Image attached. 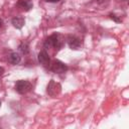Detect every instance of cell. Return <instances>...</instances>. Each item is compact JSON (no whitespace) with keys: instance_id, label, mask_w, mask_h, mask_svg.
Wrapping results in <instances>:
<instances>
[{"instance_id":"1","label":"cell","mask_w":129,"mask_h":129,"mask_svg":"<svg viewBox=\"0 0 129 129\" xmlns=\"http://www.w3.org/2000/svg\"><path fill=\"white\" fill-rule=\"evenodd\" d=\"M63 45V40L61 38V35L58 33H53L49 37L46 38L44 41V47L49 48V47H54L55 49H60Z\"/></svg>"},{"instance_id":"2","label":"cell","mask_w":129,"mask_h":129,"mask_svg":"<svg viewBox=\"0 0 129 129\" xmlns=\"http://www.w3.org/2000/svg\"><path fill=\"white\" fill-rule=\"evenodd\" d=\"M32 89V85L28 82V81H24V80H19L16 82L15 84V90L18 94H26L28 93L30 90Z\"/></svg>"},{"instance_id":"3","label":"cell","mask_w":129,"mask_h":129,"mask_svg":"<svg viewBox=\"0 0 129 129\" xmlns=\"http://www.w3.org/2000/svg\"><path fill=\"white\" fill-rule=\"evenodd\" d=\"M60 91H61V86L53 80H51L46 87V92L50 97H56L60 93Z\"/></svg>"},{"instance_id":"4","label":"cell","mask_w":129,"mask_h":129,"mask_svg":"<svg viewBox=\"0 0 129 129\" xmlns=\"http://www.w3.org/2000/svg\"><path fill=\"white\" fill-rule=\"evenodd\" d=\"M50 70L55 74H62L68 71V66L60 60H54L50 67Z\"/></svg>"},{"instance_id":"5","label":"cell","mask_w":129,"mask_h":129,"mask_svg":"<svg viewBox=\"0 0 129 129\" xmlns=\"http://www.w3.org/2000/svg\"><path fill=\"white\" fill-rule=\"evenodd\" d=\"M67 41H68V44H69L70 48H72V49H74V50L80 49L81 46H82V41H81V39L78 38V37H76V36H73V35L68 36Z\"/></svg>"},{"instance_id":"6","label":"cell","mask_w":129,"mask_h":129,"mask_svg":"<svg viewBox=\"0 0 129 129\" xmlns=\"http://www.w3.org/2000/svg\"><path fill=\"white\" fill-rule=\"evenodd\" d=\"M38 61L40 64H42L43 67H48L49 66V62H50V58L47 54V52L45 50H41L39 53H38Z\"/></svg>"},{"instance_id":"7","label":"cell","mask_w":129,"mask_h":129,"mask_svg":"<svg viewBox=\"0 0 129 129\" xmlns=\"http://www.w3.org/2000/svg\"><path fill=\"white\" fill-rule=\"evenodd\" d=\"M11 22H12V24H13V26H14L15 28L20 29V28H22V26L24 25L25 20H24V18L21 17V16H16V17H13V18H12Z\"/></svg>"},{"instance_id":"8","label":"cell","mask_w":129,"mask_h":129,"mask_svg":"<svg viewBox=\"0 0 129 129\" xmlns=\"http://www.w3.org/2000/svg\"><path fill=\"white\" fill-rule=\"evenodd\" d=\"M17 5L19 7H21L22 9H24L25 11H28V10H30L32 8L33 3H32L31 0H18Z\"/></svg>"},{"instance_id":"9","label":"cell","mask_w":129,"mask_h":129,"mask_svg":"<svg viewBox=\"0 0 129 129\" xmlns=\"http://www.w3.org/2000/svg\"><path fill=\"white\" fill-rule=\"evenodd\" d=\"M8 60L12 64H18L20 62V60H21V56L17 52H11L9 57H8Z\"/></svg>"},{"instance_id":"10","label":"cell","mask_w":129,"mask_h":129,"mask_svg":"<svg viewBox=\"0 0 129 129\" xmlns=\"http://www.w3.org/2000/svg\"><path fill=\"white\" fill-rule=\"evenodd\" d=\"M18 48H19V50H20L23 54H27V53L29 52V45H28L27 42H24V41L21 42V43L19 44Z\"/></svg>"},{"instance_id":"11","label":"cell","mask_w":129,"mask_h":129,"mask_svg":"<svg viewBox=\"0 0 129 129\" xmlns=\"http://www.w3.org/2000/svg\"><path fill=\"white\" fill-rule=\"evenodd\" d=\"M109 16H110V18H111L112 20H114V21H115V22H117V23H120V22L122 21V19H121L120 17H118L116 14H113V13H111Z\"/></svg>"},{"instance_id":"12","label":"cell","mask_w":129,"mask_h":129,"mask_svg":"<svg viewBox=\"0 0 129 129\" xmlns=\"http://www.w3.org/2000/svg\"><path fill=\"white\" fill-rule=\"evenodd\" d=\"M3 74H4V69L2 67H0V78L3 76Z\"/></svg>"},{"instance_id":"13","label":"cell","mask_w":129,"mask_h":129,"mask_svg":"<svg viewBox=\"0 0 129 129\" xmlns=\"http://www.w3.org/2000/svg\"><path fill=\"white\" fill-rule=\"evenodd\" d=\"M46 1H47V2H53V3H54V2H58L59 0H46Z\"/></svg>"},{"instance_id":"14","label":"cell","mask_w":129,"mask_h":129,"mask_svg":"<svg viewBox=\"0 0 129 129\" xmlns=\"http://www.w3.org/2000/svg\"><path fill=\"white\" fill-rule=\"evenodd\" d=\"M1 27H2V20L0 19V28H1Z\"/></svg>"},{"instance_id":"15","label":"cell","mask_w":129,"mask_h":129,"mask_svg":"<svg viewBox=\"0 0 129 129\" xmlns=\"http://www.w3.org/2000/svg\"><path fill=\"white\" fill-rule=\"evenodd\" d=\"M0 107H1V101H0Z\"/></svg>"}]
</instances>
